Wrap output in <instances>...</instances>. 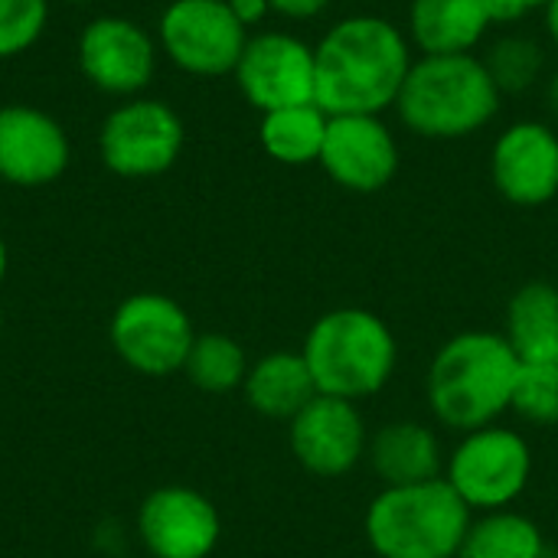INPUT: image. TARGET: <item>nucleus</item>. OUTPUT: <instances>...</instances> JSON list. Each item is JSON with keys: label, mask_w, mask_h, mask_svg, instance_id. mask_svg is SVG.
I'll return each mask as SVG.
<instances>
[{"label": "nucleus", "mask_w": 558, "mask_h": 558, "mask_svg": "<svg viewBox=\"0 0 558 558\" xmlns=\"http://www.w3.org/2000/svg\"><path fill=\"white\" fill-rule=\"evenodd\" d=\"M471 520V507L438 477L383 487L366 510L363 533L379 558H458Z\"/></svg>", "instance_id": "5"}, {"label": "nucleus", "mask_w": 558, "mask_h": 558, "mask_svg": "<svg viewBox=\"0 0 558 558\" xmlns=\"http://www.w3.org/2000/svg\"><path fill=\"white\" fill-rule=\"evenodd\" d=\"M317 163L350 193H379L396 180L402 154L383 114H333Z\"/></svg>", "instance_id": "12"}, {"label": "nucleus", "mask_w": 558, "mask_h": 558, "mask_svg": "<svg viewBox=\"0 0 558 558\" xmlns=\"http://www.w3.org/2000/svg\"><path fill=\"white\" fill-rule=\"evenodd\" d=\"M235 20L248 29V26H258L268 13H271V3L268 0H229Z\"/></svg>", "instance_id": "29"}, {"label": "nucleus", "mask_w": 558, "mask_h": 558, "mask_svg": "<svg viewBox=\"0 0 558 558\" xmlns=\"http://www.w3.org/2000/svg\"><path fill=\"white\" fill-rule=\"evenodd\" d=\"M239 92L252 108L275 111L314 101V46L284 29L248 36L235 62Z\"/></svg>", "instance_id": "10"}, {"label": "nucleus", "mask_w": 558, "mask_h": 558, "mask_svg": "<svg viewBox=\"0 0 558 558\" xmlns=\"http://www.w3.org/2000/svg\"><path fill=\"white\" fill-rule=\"evenodd\" d=\"M356 3H369V0H356Z\"/></svg>", "instance_id": "33"}, {"label": "nucleus", "mask_w": 558, "mask_h": 558, "mask_svg": "<svg viewBox=\"0 0 558 558\" xmlns=\"http://www.w3.org/2000/svg\"><path fill=\"white\" fill-rule=\"evenodd\" d=\"M268 3L271 13L284 20H317L333 7V0H268Z\"/></svg>", "instance_id": "27"}, {"label": "nucleus", "mask_w": 558, "mask_h": 558, "mask_svg": "<svg viewBox=\"0 0 558 558\" xmlns=\"http://www.w3.org/2000/svg\"><path fill=\"white\" fill-rule=\"evenodd\" d=\"M494 26L490 0H412L405 33L422 56H451L477 52Z\"/></svg>", "instance_id": "18"}, {"label": "nucleus", "mask_w": 558, "mask_h": 558, "mask_svg": "<svg viewBox=\"0 0 558 558\" xmlns=\"http://www.w3.org/2000/svg\"><path fill=\"white\" fill-rule=\"evenodd\" d=\"M543 530L513 510H494L471 520L458 558H546Z\"/></svg>", "instance_id": "22"}, {"label": "nucleus", "mask_w": 558, "mask_h": 558, "mask_svg": "<svg viewBox=\"0 0 558 558\" xmlns=\"http://www.w3.org/2000/svg\"><path fill=\"white\" fill-rule=\"evenodd\" d=\"M546 108H549L553 121L558 124V65L546 75Z\"/></svg>", "instance_id": "31"}, {"label": "nucleus", "mask_w": 558, "mask_h": 558, "mask_svg": "<svg viewBox=\"0 0 558 558\" xmlns=\"http://www.w3.org/2000/svg\"><path fill=\"white\" fill-rule=\"evenodd\" d=\"M543 26H546V36H549L553 49L558 52V0H549V7L543 10Z\"/></svg>", "instance_id": "30"}, {"label": "nucleus", "mask_w": 558, "mask_h": 558, "mask_svg": "<svg viewBox=\"0 0 558 558\" xmlns=\"http://www.w3.org/2000/svg\"><path fill=\"white\" fill-rule=\"evenodd\" d=\"M7 265H10V255H7V242L0 239V284H3V278H7Z\"/></svg>", "instance_id": "32"}, {"label": "nucleus", "mask_w": 558, "mask_h": 558, "mask_svg": "<svg viewBox=\"0 0 558 558\" xmlns=\"http://www.w3.org/2000/svg\"><path fill=\"white\" fill-rule=\"evenodd\" d=\"M504 95L477 52L418 56L396 98L402 128L428 141H461L500 114Z\"/></svg>", "instance_id": "3"}, {"label": "nucleus", "mask_w": 558, "mask_h": 558, "mask_svg": "<svg viewBox=\"0 0 558 558\" xmlns=\"http://www.w3.org/2000/svg\"><path fill=\"white\" fill-rule=\"evenodd\" d=\"M327 121H330V114L324 108H317L314 101L265 111L262 124H258L262 150L284 167L317 163L320 150H324V137H327Z\"/></svg>", "instance_id": "21"}, {"label": "nucleus", "mask_w": 558, "mask_h": 558, "mask_svg": "<svg viewBox=\"0 0 558 558\" xmlns=\"http://www.w3.org/2000/svg\"><path fill=\"white\" fill-rule=\"evenodd\" d=\"M183 137V121L167 101L131 98L105 118L98 150L111 173L147 180L167 173L177 163Z\"/></svg>", "instance_id": "9"}, {"label": "nucleus", "mask_w": 558, "mask_h": 558, "mask_svg": "<svg viewBox=\"0 0 558 558\" xmlns=\"http://www.w3.org/2000/svg\"><path fill=\"white\" fill-rule=\"evenodd\" d=\"M78 3H88V0H78Z\"/></svg>", "instance_id": "34"}, {"label": "nucleus", "mask_w": 558, "mask_h": 558, "mask_svg": "<svg viewBox=\"0 0 558 558\" xmlns=\"http://www.w3.org/2000/svg\"><path fill=\"white\" fill-rule=\"evenodd\" d=\"M72 147L62 124L33 108H0V180L13 186H46L69 167Z\"/></svg>", "instance_id": "16"}, {"label": "nucleus", "mask_w": 558, "mask_h": 558, "mask_svg": "<svg viewBox=\"0 0 558 558\" xmlns=\"http://www.w3.org/2000/svg\"><path fill=\"white\" fill-rule=\"evenodd\" d=\"M549 0H490L494 23H520L530 13H543Z\"/></svg>", "instance_id": "28"}, {"label": "nucleus", "mask_w": 558, "mask_h": 558, "mask_svg": "<svg viewBox=\"0 0 558 558\" xmlns=\"http://www.w3.org/2000/svg\"><path fill=\"white\" fill-rule=\"evenodd\" d=\"M108 340L128 369L163 379L183 373L196 330L180 301L157 291H141L114 307Z\"/></svg>", "instance_id": "7"}, {"label": "nucleus", "mask_w": 558, "mask_h": 558, "mask_svg": "<svg viewBox=\"0 0 558 558\" xmlns=\"http://www.w3.org/2000/svg\"><path fill=\"white\" fill-rule=\"evenodd\" d=\"M301 356L320 396L360 402L389 386L399 363V343L379 314L366 307H337L311 324Z\"/></svg>", "instance_id": "4"}, {"label": "nucleus", "mask_w": 558, "mask_h": 558, "mask_svg": "<svg viewBox=\"0 0 558 558\" xmlns=\"http://www.w3.org/2000/svg\"><path fill=\"white\" fill-rule=\"evenodd\" d=\"M157 43L170 62L196 78L232 75L248 43L229 0H173L157 23Z\"/></svg>", "instance_id": "8"}, {"label": "nucleus", "mask_w": 558, "mask_h": 558, "mask_svg": "<svg viewBox=\"0 0 558 558\" xmlns=\"http://www.w3.org/2000/svg\"><path fill=\"white\" fill-rule=\"evenodd\" d=\"M520 356L510 340L494 330H464L445 340L428 366V405L451 432H477L497 425L510 412Z\"/></svg>", "instance_id": "2"}, {"label": "nucleus", "mask_w": 558, "mask_h": 558, "mask_svg": "<svg viewBox=\"0 0 558 558\" xmlns=\"http://www.w3.org/2000/svg\"><path fill=\"white\" fill-rule=\"evenodd\" d=\"M248 356L239 340L229 333H196L190 356L183 363L186 379L209 396H226L232 389H242L248 376Z\"/></svg>", "instance_id": "23"}, {"label": "nucleus", "mask_w": 558, "mask_h": 558, "mask_svg": "<svg viewBox=\"0 0 558 558\" xmlns=\"http://www.w3.org/2000/svg\"><path fill=\"white\" fill-rule=\"evenodd\" d=\"M245 402L275 422H291L307 402H314L320 392L314 386V376L301 356V350H275L248 366V376L242 383Z\"/></svg>", "instance_id": "19"}, {"label": "nucleus", "mask_w": 558, "mask_h": 558, "mask_svg": "<svg viewBox=\"0 0 558 558\" xmlns=\"http://www.w3.org/2000/svg\"><path fill=\"white\" fill-rule=\"evenodd\" d=\"M288 445L307 474L333 481L366 458L369 432L356 402L317 396L288 422Z\"/></svg>", "instance_id": "14"}, {"label": "nucleus", "mask_w": 558, "mask_h": 558, "mask_svg": "<svg viewBox=\"0 0 558 558\" xmlns=\"http://www.w3.org/2000/svg\"><path fill=\"white\" fill-rule=\"evenodd\" d=\"M520 363H558V288L549 281L523 284L507 304V330Z\"/></svg>", "instance_id": "20"}, {"label": "nucleus", "mask_w": 558, "mask_h": 558, "mask_svg": "<svg viewBox=\"0 0 558 558\" xmlns=\"http://www.w3.org/2000/svg\"><path fill=\"white\" fill-rule=\"evenodd\" d=\"M366 461L383 487H412L445 477V451L438 435L412 418L386 422L369 435Z\"/></svg>", "instance_id": "17"}, {"label": "nucleus", "mask_w": 558, "mask_h": 558, "mask_svg": "<svg viewBox=\"0 0 558 558\" xmlns=\"http://www.w3.org/2000/svg\"><path fill=\"white\" fill-rule=\"evenodd\" d=\"M494 190L520 209L546 206L558 196V131L549 121H513L490 147Z\"/></svg>", "instance_id": "13"}, {"label": "nucleus", "mask_w": 558, "mask_h": 558, "mask_svg": "<svg viewBox=\"0 0 558 558\" xmlns=\"http://www.w3.org/2000/svg\"><path fill=\"white\" fill-rule=\"evenodd\" d=\"M533 477L530 441L504 425H487L461 435L445 461V481L471 507V513L510 510Z\"/></svg>", "instance_id": "6"}, {"label": "nucleus", "mask_w": 558, "mask_h": 558, "mask_svg": "<svg viewBox=\"0 0 558 558\" xmlns=\"http://www.w3.org/2000/svg\"><path fill=\"white\" fill-rule=\"evenodd\" d=\"M82 75L105 95H137L157 69L154 36L128 16H98L78 36Z\"/></svg>", "instance_id": "15"}, {"label": "nucleus", "mask_w": 558, "mask_h": 558, "mask_svg": "<svg viewBox=\"0 0 558 558\" xmlns=\"http://www.w3.org/2000/svg\"><path fill=\"white\" fill-rule=\"evenodd\" d=\"M49 23V0H0V59H13L39 43Z\"/></svg>", "instance_id": "26"}, {"label": "nucleus", "mask_w": 558, "mask_h": 558, "mask_svg": "<svg viewBox=\"0 0 558 558\" xmlns=\"http://www.w3.org/2000/svg\"><path fill=\"white\" fill-rule=\"evenodd\" d=\"M481 59H484L490 78L497 82L500 95H523L549 75L543 43L526 33H507V36L494 39Z\"/></svg>", "instance_id": "24"}, {"label": "nucleus", "mask_w": 558, "mask_h": 558, "mask_svg": "<svg viewBox=\"0 0 558 558\" xmlns=\"http://www.w3.org/2000/svg\"><path fill=\"white\" fill-rule=\"evenodd\" d=\"M219 536L216 504L193 487H157L137 507V539L150 558H209Z\"/></svg>", "instance_id": "11"}, {"label": "nucleus", "mask_w": 558, "mask_h": 558, "mask_svg": "<svg viewBox=\"0 0 558 558\" xmlns=\"http://www.w3.org/2000/svg\"><path fill=\"white\" fill-rule=\"evenodd\" d=\"M510 412L530 425H558V363H520Z\"/></svg>", "instance_id": "25"}, {"label": "nucleus", "mask_w": 558, "mask_h": 558, "mask_svg": "<svg viewBox=\"0 0 558 558\" xmlns=\"http://www.w3.org/2000/svg\"><path fill=\"white\" fill-rule=\"evenodd\" d=\"M409 33L379 13L337 20L314 46V105L333 114H383L409 78Z\"/></svg>", "instance_id": "1"}]
</instances>
